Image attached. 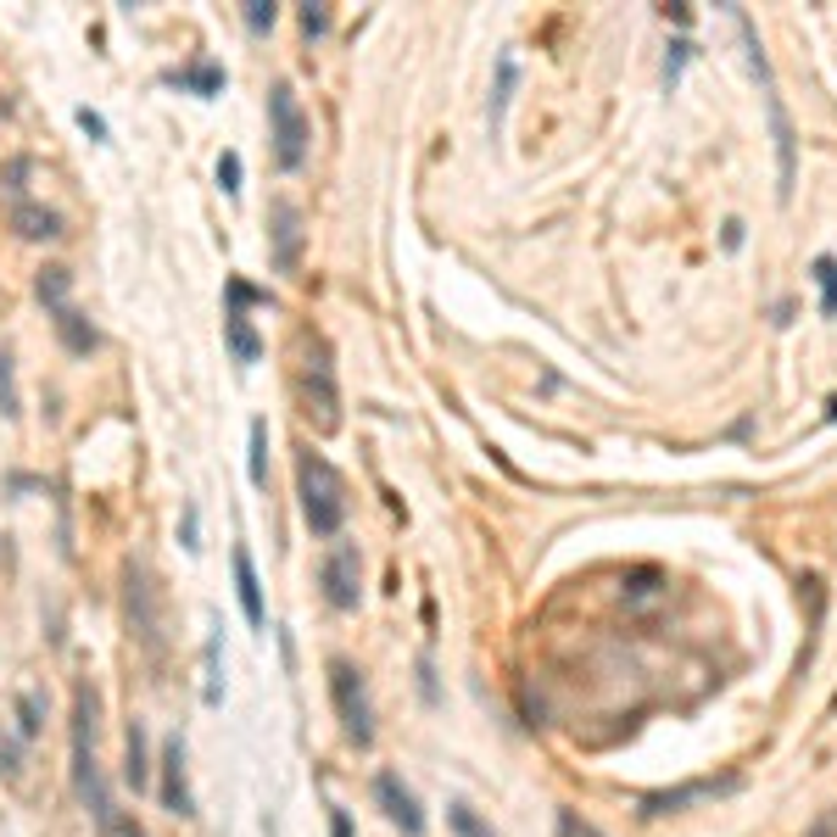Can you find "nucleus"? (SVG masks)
<instances>
[{"mask_svg": "<svg viewBox=\"0 0 837 837\" xmlns=\"http://www.w3.org/2000/svg\"><path fill=\"white\" fill-rule=\"evenodd\" d=\"M224 297H229V308H235V313H246V308H274V297H268V290H258V285H246L240 274H229V285H224Z\"/></svg>", "mask_w": 837, "mask_h": 837, "instance_id": "nucleus-23", "label": "nucleus"}, {"mask_svg": "<svg viewBox=\"0 0 837 837\" xmlns=\"http://www.w3.org/2000/svg\"><path fill=\"white\" fill-rule=\"evenodd\" d=\"M168 84L195 89V95H218V89H224V68H218V62H195V68H184V73H168Z\"/></svg>", "mask_w": 837, "mask_h": 837, "instance_id": "nucleus-20", "label": "nucleus"}, {"mask_svg": "<svg viewBox=\"0 0 837 837\" xmlns=\"http://www.w3.org/2000/svg\"><path fill=\"white\" fill-rule=\"evenodd\" d=\"M374 804L385 810L391 826H403V837H425V810H419L414 787H408L397 770H380V776H374Z\"/></svg>", "mask_w": 837, "mask_h": 837, "instance_id": "nucleus-11", "label": "nucleus"}, {"mask_svg": "<svg viewBox=\"0 0 837 837\" xmlns=\"http://www.w3.org/2000/svg\"><path fill=\"white\" fill-rule=\"evenodd\" d=\"M17 731H23V737H39V698H34V693L17 698Z\"/></svg>", "mask_w": 837, "mask_h": 837, "instance_id": "nucleus-29", "label": "nucleus"}, {"mask_svg": "<svg viewBox=\"0 0 837 837\" xmlns=\"http://www.w3.org/2000/svg\"><path fill=\"white\" fill-rule=\"evenodd\" d=\"M152 743H145V726L134 720L129 726V737H123V781L134 787V793H145V787H152Z\"/></svg>", "mask_w": 837, "mask_h": 837, "instance_id": "nucleus-16", "label": "nucleus"}, {"mask_svg": "<svg viewBox=\"0 0 837 837\" xmlns=\"http://www.w3.org/2000/svg\"><path fill=\"white\" fill-rule=\"evenodd\" d=\"M743 793V770H726V776H698V781H681V787H659V793L643 799V821H665V815H681L693 804H715V799H731Z\"/></svg>", "mask_w": 837, "mask_h": 837, "instance_id": "nucleus-6", "label": "nucleus"}, {"mask_svg": "<svg viewBox=\"0 0 837 837\" xmlns=\"http://www.w3.org/2000/svg\"><path fill=\"white\" fill-rule=\"evenodd\" d=\"M123 586H129V636H134V643H140L145 654H157V648H163V598H157V581H152V570L129 559Z\"/></svg>", "mask_w": 837, "mask_h": 837, "instance_id": "nucleus-8", "label": "nucleus"}, {"mask_svg": "<svg viewBox=\"0 0 837 837\" xmlns=\"http://www.w3.org/2000/svg\"><path fill=\"white\" fill-rule=\"evenodd\" d=\"M765 107H770V134H776V195L793 202V184H799V140H793V118H787L781 95L765 89Z\"/></svg>", "mask_w": 837, "mask_h": 837, "instance_id": "nucleus-12", "label": "nucleus"}, {"mask_svg": "<svg viewBox=\"0 0 837 837\" xmlns=\"http://www.w3.org/2000/svg\"><path fill=\"white\" fill-rule=\"evenodd\" d=\"M302 240H308L302 207L290 202V195H274V202H268V258H274V274H302Z\"/></svg>", "mask_w": 837, "mask_h": 837, "instance_id": "nucleus-9", "label": "nucleus"}, {"mask_svg": "<svg viewBox=\"0 0 837 837\" xmlns=\"http://www.w3.org/2000/svg\"><path fill=\"white\" fill-rule=\"evenodd\" d=\"M28 174H34V163H28V157H12L7 168H0V184H7V190L17 195V202H23V190H28Z\"/></svg>", "mask_w": 837, "mask_h": 837, "instance_id": "nucleus-27", "label": "nucleus"}, {"mask_svg": "<svg viewBox=\"0 0 837 837\" xmlns=\"http://www.w3.org/2000/svg\"><path fill=\"white\" fill-rule=\"evenodd\" d=\"M218 184H224V195H240V152L218 157Z\"/></svg>", "mask_w": 837, "mask_h": 837, "instance_id": "nucleus-28", "label": "nucleus"}, {"mask_svg": "<svg viewBox=\"0 0 837 837\" xmlns=\"http://www.w3.org/2000/svg\"><path fill=\"white\" fill-rule=\"evenodd\" d=\"M51 330H57V340H62V347H68L73 358H89L95 347H101V330H95V324H89V313H79L73 302L51 313Z\"/></svg>", "mask_w": 837, "mask_h": 837, "instance_id": "nucleus-13", "label": "nucleus"}, {"mask_svg": "<svg viewBox=\"0 0 837 837\" xmlns=\"http://www.w3.org/2000/svg\"><path fill=\"white\" fill-rule=\"evenodd\" d=\"M23 414V397H17V369H12V352L0 347V419H17Z\"/></svg>", "mask_w": 837, "mask_h": 837, "instance_id": "nucleus-21", "label": "nucleus"}, {"mask_svg": "<svg viewBox=\"0 0 837 837\" xmlns=\"http://www.w3.org/2000/svg\"><path fill=\"white\" fill-rule=\"evenodd\" d=\"M319 593L335 614H352L358 598H363V559H358V541H335V548L319 559Z\"/></svg>", "mask_w": 837, "mask_h": 837, "instance_id": "nucleus-7", "label": "nucleus"}, {"mask_svg": "<svg viewBox=\"0 0 837 837\" xmlns=\"http://www.w3.org/2000/svg\"><path fill=\"white\" fill-rule=\"evenodd\" d=\"M95 731H101V693L89 681H79L73 686V793L101 821V832H118V810L101 781V760H95Z\"/></svg>", "mask_w": 837, "mask_h": 837, "instance_id": "nucleus-1", "label": "nucleus"}, {"mask_svg": "<svg viewBox=\"0 0 837 837\" xmlns=\"http://www.w3.org/2000/svg\"><path fill=\"white\" fill-rule=\"evenodd\" d=\"M654 581H659L654 570H643V575H631V593H636V598H643V593H654Z\"/></svg>", "mask_w": 837, "mask_h": 837, "instance_id": "nucleus-38", "label": "nucleus"}, {"mask_svg": "<svg viewBox=\"0 0 837 837\" xmlns=\"http://www.w3.org/2000/svg\"><path fill=\"white\" fill-rule=\"evenodd\" d=\"M330 837H358V832H352V815H347V810H330Z\"/></svg>", "mask_w": 837, "mask_h": 837, "instance_id": "nucleus-36", "label": "nucleus"}, {"mask_svg": "<svg viewBox=\"0 0 837 837\" xmlns=\"http://www.w3.org/2000/svg\"><path fill=\"white\" fill-rule=\"evenodd\" d=\"M826 414H832V419H837V397H832V403H826Z\"/></svg>", "mask_w": 837, "mask_h": 837, "instance_id": "nucleus-39", "label": "nucleus"}, {"mask_svg": "<svg viewBox=\"0 0 837 837\" xmlns=\"http://www.w3.org/2000/svg\"><path fill=\"white\" fill-rule=\"evenodd\" d=\"M804 837H837V804H832V810H826V815H821V821H815Z\"/></svg>", "mask_w": 837, "mask_h": 837, "instance_id": "nucleus-37", "label": "nucleus"}, {"mask_svg": "<svg viewBox=\"0 0 837 837\" xmlns=\"http://www.w3.org/2000/svg\"><path fill=\"white\" fill-rule=\"evenodd\" d=\"M324 675H330V704H335V720H340V731H347V743L369 749L374 743V704H369L363 670L352 659H330Z\"/></svg>", "mask_w": 837, "mask_h": 837, "instance_id": "nucleus-4", "label": "nucleus"}, {"mask_svg": "<svg viewBox=\"0 0 837 837\" xmlns=\"http://www.w3.org/2000/svg\"><path fill=\"white\" fill-rule=\"evenodd\" d=\"M179 541L195 553L202 548V514H195V503H184V519H179Z\"/></svg>", "mask_w": 837, "mask_h": 837, "instance_id": "nucleus-30", "label": "nucleus"}, {"mask_svg": "<svg viewBox=\"0 0 837 837\" xmlns=\"http://www.w3.org/2000/svg\"><path fill=\"white\" fill-rule=\"evenodd\" d=\"M79 129H84L89 140H107V118H101V112H89V107H79Z\"/></svg>", "mask_w": 837, "mask_h": 837, "instance_id": "nucleus-35", "label": "nucleus"}, {"mask_svg": "<svg viewBox=\"0 0 837 837\" xmlns=\"http://www.w3.org/2000/svg\"><path fill=\"white\" fill-rule=\"evenodd\" d=\"M324 28H330V12H324V7H302V34H308V39H319Z\"/></svg>", "mask_w": 837, "mask_h": 837, "instance_id": "nucleus-34", "label": "nucleus"}, {"mask_svg": "<svg viewBox=\"0 0 837 837\" xmlns=\"http://www.w3.org/2000/svg\"><path fill=\"white\" fill-rule=\"evenodd\" d=\"M297 498H302L308 530L324 536V541H335L340 525H347V486H340L335 464L324 453H313V447L297 453Z\"/></svg>", "mask_w": 837, "mask_h": 837, "instance_id": "nucleus-2", "label": "nucleus"}, {"mask_svg": "<svg viewBox=\"0 0 837 837\" xmlns=\"http://www.w3.org/2000/svg\"><path fill=\"white\" fill-rule=\"evenodd\" d=\"M297 397H302V419L319 430V435H335L340 430V391H335V358L324 340L308 335L302 347V374H297Z\"/></svg>", "mask_w": 837, "mask_h": 837, "instance_id": "nucleus-3", "label": "nucleus"}, {"mask_svg": "<svg viewBox=\"0 0 837 837\" xmlns=\"http://www.w3.org/2000/svg\"><path fill=\"white\" fill-rule=\"evenodd\" d=\"M686 57H693V45H686V39H675V45H670V57H665V84H670V89H675V79H681Z\"/></svg>", "mask_w": 837, "mask_h": 837, "instance_id": "nucleus-32", "label": "nucleus"}, {"mask_svg": "<svg viewBox=\"0 0 837 837\" xmlns=\"http://www.w3.org/2000/svg\"><path fill=\"white\" fill-rule=\"evenodd\" d=\"M157 799L168 815H195V799H190V776H184V737H168L163 754H157Z\"/></svg>", "mask_w": 837, "mask_h": 837, "instance_id": "nucleus-10", "label": "nucleus"}, {"mask_svg": "<svg viewBox=\"0 0 837 837\" xmlns=\"http://www.w3.org/2000/svg\"><path fill=\"white\" fill-rule=\"evenodd\" d=\"M123 837H145V832H123Z\"/></svg>", "mask_w": 837, "mask_h": 837, "instance_id": "nucleus-40", "label": "nucleus"}, {"mask_svg": "<svg viewBox=\"0 0 837 837\" xmlns=\"http://www.w3.org/2000/svg\"><path fill=\"white\" fill-rule=\"evenodd\" d=\"M509 89H514V57H503V68H498V95H491V134L503 129V107H509Z\"/></svg>", "mask_w": 837, "mask_h": 837, "instance_id": "nucleus-25", "label": "nucleus"}, {"mask_svg": "<svg viewBox=\"0 0 837 837\" xmlns=\"http://www.w3.org/2000/svg\"><path fill=\"white\" fill-rule=\"evenodd\" d=\"M815 285H821V319H837V258H815Z\"/></svg>", "mask_w": 837, "mask_h": 837, "instance_id": "nucleus-22", "label": "nucleus"}, {"mask_svg": "<svg viewBox=\"0 0 837 837\" xmlns=\"http://www.w3.org/2000/svg\"><path fill=\"white\" fill-rule=\"evenodd\" d=\"M235 598H240L246 625L263 631V620H268V609H263V581H258V564H252V553H246V548H235Z\"/></svg>", "mask_w": 837, "mask_h": 837, "instance_id": "nucleus-14", "label": "nucleus"}, {"mask_svg": "<svg viewBox=\"0 0 837 837\" xmlns=\"http://www.w3.org/2000/svg\"><path fill=\"white\" fill-rule=\"evenodd\" d=\"M279 23V7H274V0H246V28H252V34H268Z\"/></svg>", "mask_w": 837, "mask_h": 837, "instance_id": "nucleus-26", "label": "nucleus"}, {"mask_svg": "<svg viewBox=\"0 0 837 837\" xmlns=\"http://www.w3.org/2000/svg\"><path fill=\"white\" fill-rule=\"evenodd\" d=\"M308 134L313 129H308V112L297 101V89H290L285 79L268 84V140H274V163L285 174H297L308 163Z\"/></svg>", "mask_w": 837, "mask_h": 837, "instance_id": "nucleus-5", "label": "nucleus"}, {"mask_svg": "<svg viewBox=\"0 0 837 837\" xmlns=\"http://www.w3.org/2000/svg\"><path fill=\"white\" fill-rule=\"evenodd\" d=\"M207 704H213V709L224 704V686H218V636L207 643Z\"/></svg>", "mask_w": 837, "mask_h": 837, "instance_id": "nucleus-33", "label": "nucleus"}, {"mask_svg": "<svg viewBox=\"0 0 837 837\" xmlns=\"http://www.w3.org/2000/svg\"><path fill=\"white\" fill-rule=\"evenodd\" d=\"M224 340H229V352H235V363H258L263 358V335L252 330V319L246 313H224Z\"/></svg>", "mask_w": 837, "mask_h": 837, "instance_id": "nucleus-17", "label": "nucleus"}, {"mask_svg": "<svg viewBox=\"0 0 837 837\" xmlns=\"http://www.w3.org/2000/svg\"><path fill=\"white\" fill-rule=\"evenodd\" d=\"M246 475L258 491H268V419H252V441H246Z\"/></svg>", "mask_w": 837, "mask_h": 837, "instance_id": "nucleus-18", "label": "nucleus"}, {"mask_svg": "<svg viewBox=\"0 0 837 837\" xmlns=\"http://www.w3.org/2000/svg\"><path fill=\"white\" fill-rule=\"evenodd\" d=\"M68 290H73V274L62 268V263H51V268H39V279H34V297L45 302V308H68Z\"/></svg>", "mask_w": 837, "mask_h": 837, "instance_id": "nucleus-19", "label": "nucleus"}, {"mask_svg": "<svg viewBox=\"0 0 837 837\" xmlns=\"http://www.w3.org/2000/svg\"><path fill=\"white\" fill-rule=\"evenodd\" d=\"M559 837H603L593 821H581L575 810H559Z\"/></svg>", "mask_w": 837, "mask_h": 837, "instance_id": "nucleus-31", "label": "nucleus"}, {"mask_svg": "<svg viewBox=\"0 0 837 837\" xmlns=\"http://www.w3.org/2000/svg\"><path fill=\"white\" fill-rule=\"evenodd\" d=\"M12 229H17L23 240H62V235H68L62 213L39 207V202H17V207H12Z\"/></svg>", "mask_w": 837, "mask_h": 837, "instance_id": "nucleus-15", "label": "nucleus"}, {"mask_svg": "<svg viewBox=\"0 0 837 837\" xmlns=\"http://www.w3.org/2000/svg\"><path fill=\"white\" fill-rule=\"evenodd\" d=\"M447 826H453V837H498V832H491V826H486V821H480V815L464 804V799H458V804H447Z\"/></svg>", "mask_w": 837, "mask_h": 837, "instance_id": "nucleus-24", "label": "nucleus"}]
</instances>
